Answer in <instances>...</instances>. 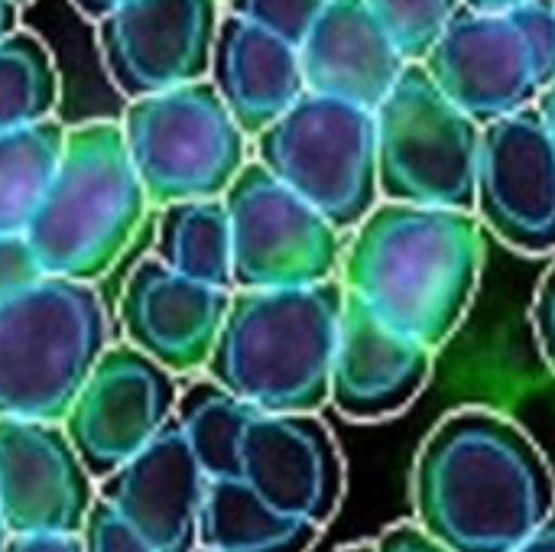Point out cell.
Here are the masks:
<instances>
[{"label": "cell", "instance_id": "1", "mask_svg": "<svg viewBox=\"0 0 555 552\" xmlns=\"http://www.w3.org/2000/svg\"><path fill=\"white\" fill-rule=\"evenodd\" d=\"M198 472V547L215 552H309L345 498V462L319 416L263 413L192 384L176 407Z\"/></svg>", "mask_w": 555, "mask_h": 552}, {"label": "cell", "instance_id": "2", "mask_svg": "<svg viewBox=\"0 0 555 552\" xmlns=\"http://www.w3.org/2000/svg\"><path fill=\"white\" fill-rule=\"evenodd\" d=\"M413 524L452 552H514L555 511L543 449L511 416L449 413L413 462Z\"/></svg>", "mask_w": 555, "mask_h": 552}, {"label": "cell", "instance_id": "3", "mask_svg": "<svg viewBox=\"0 0 555 552\" xmlns=\"http://www.w3.org/2000/svg\"><path fill=\"white\" fill-rule=\"evenodd\" d=\"M485 267V228L472 211L380 202L345 244L348 296L380 322L442 348L465 322Z\"/></svg>", "mask_w": 555, "mask_h": 552}, {"label": "cell", "instance_id": "4", "mask_svg": "<svg viewBox=\"0 0 555 552\" xmlns=\"http://www.w3.org/2000/svg\"><path fill=\"white\" fill-rule=\"evenodd\" d=\"M345 312L338 280L293 290L231 293L205 364L208 381L263 413L319 416Z\"/></svg>", "mask_w": 555, "mask_h": 552}, {"label": "cell", "instance_id": "5", "mask_svg": "<svg viewBox=\"0 0 555 552\" xmlns=\"http://www.w3.org/2000/svg\"><path fill=\"white\" fill-rule=\"evenodd\" d=\"M146 205L120 124L91 120L65 133L62 159L26 228V241L46 277L94 283L124 254Z\"/></svg>", "mask_w": 555, "mask_h": 552}, {"label": "cell", "instance_id": "6", "mask_svg": "<svg viewBox=\"0 0 555 552\" xmlns=\"http://www.w3.org/2000/svg\"><path fill=\"white\" fill-rule=\"evenodd\" d=\"M107 309L91 283L42 277L0 306V420L62 423L111 348Z\"/></svg>", "mask_w": 555, "mask_h": 552}, {"label": "cell", "instance_id": "7", "mask_svg": "<svg viewBox=\"0 0 555 552\" xmlns=\"http://www.w3.org/2000/svg\"><path fill=\"white\" fill-rule=\"evenodd\" d=\"M420 65L478 127L537 107L555 81L553 0L498 16L459 7Z\"/></svg>", "mask_w": 555, "mask_h": 552}, {"label": "cell", "instance_id": "8", "mask_svg": "<svg viewBox=\"0 0 555 552\" xmlns=\"http://www.w3.org/2000/svg\"><path fill=\"white\" fill-rule=\"evenodd\" d=\"M254 143L257 163L341 234L380 205L374 111L306 91Z\"/></svg>", "mask_w": 555, "mask_h": 552}, {"label": "cell", "instance_id": "9", "mask_svg": "<svg viewBox=\"0 0 555 552\" xmlns=\"http://www.w3.org/2000/svg\"><path fill=\"white\" fill-rule=\"evenodd\" d=\"M120 133L146 202L224 198L247 166V137L211 81L127 101Z\"/></svg>", "mask_w": 555, "mask_h": 552}, {"label": "cell", "instance_id": "10", "mask_svg": "<svg viewBox=\"0 0 555 552\" xmlns=\"http://www.w3.org/2000/svg\"><path fill=\"white\" fill-rule=\"evenodd\" d=\"M380 202L475 215L481 127L459 111L420 62H410L374 111Z\"/></svg>", "mask_w": 555, "mask_h": 552}, {"label": "cell", "instance_id": "11", "mask_svg": "<svg viewBox=\"0 0 555 552\" xmlns=\"http://www.w3.org/2000/svg\"><path fill=\"white\" fill-rule=\"evenodd\" d=\"M231 218L234 293L293 290L338 280L345 241L312 205L276 182L257 159L224 192Z\"/></svg>", "mask_w": 555, "mask_h": 552}, {"label": "cell", "instance_id": "12", "mask_svg": "<svg viewBox=\"0 0 555 552\" xmlns=\"http://www.w3.org/2000/svg\"><path fill=\"white\" fill-rule=\"evenodd\" d=\"M179 397L166 368L130 345H111L62 420L91 482L124 468L176 416Z\"/></svg>", "mask_w": 555, "mask_h": 552}, {"label": "cell", "instance_id": "13", "mask_svg": "<svg viewBox=\"0 0 555 552\" xmlns=\"http://www.w3.org/2000/svg\"><path fill=\"white\" fill-rule=\"evenodd\" d=\"M475 218L520 254H555V146L537 107L481 127Z\"/></svg>", "mask_w": 555, "mask_h": 552}, {"label": "cell", "instance_id": "14", "mask_svg": "<svg viewBox=\"0 0 555 552\" xmlns=\"http://www.w3.org/2000/svg\"><path fill=\"white\" fill-rule=\"evenodd\" d=\"M218 0H133L98 20L104 68L127 101L205 81Z\"/></svg>", "mask_w": 555, "mask_h": 552}, {"label": "cell", "instance_id": "15", "mask_svg": "<svg viewBox=\"0 0 555 552\" xmlns=\"http://www.w3.org/2000/svg\"><path fill=\"white\" fill-rule=\"evenodd\" d=\"M94 498L62 423L0 420V514L10 537L81 534Z\"/></svg>", "mask_w": 555, "mask_h": 552}, {"label": "cell", "instance_id": "16", "mask_svg": "<svg viewBox=\"0 0 555 552\" xmlns=\"http://www.w3.org/2000/svg\"><path fill=\"white\" fill-rule=\"evenodd\" d=\"M231 293L185 280L143 257L117 299L124 345L143 351L169 374H189L208 364L228 316Z\"/></svg>", "mask_w": 555, "mask_h": 552}, {"label": "cell", "instance_id": "17", "mask_svg": "<svg viewBox=\"0 0 555 552\" xmlns=\"http://www.w3.org/2000/svg\"><path fill=\"white\" fill-rule=\"evenodd\" d=\"M429 377L433 348L380 322L345 293L328 403L354 423H380L410 410Z\"/></svg>", "mask_w": 555, "mask_h": 552}, {"label": "cell", "instance_id": "18", "mask_svg": "<svg viewBox=\"0 0 555 552\" xmlns=\"http://www.w3.org/2000/svg\"><path fill=\"white\" fill-rule=\"evenodd\" d=\"M98 498L156 552L198 550L202 472L176 416L124 468L101 482Z\"/></svg>", "mask_w": 555, "mask_h": 552}, {"label": "cell", "instance_id": "19", "mask_svg": "<svg viewBox=\"0 0 555 552\" xmlns=\"http://www.w3.org/2000/svg\"><path fill=\"white\" fill-rule=\"evenodd\" d=\"M306 91L377 111L410 62L364 0H332L299 46Z\"/></svg>", "mask_w": 555, "mask_h": 552}, {"label": "cell", "instance_id": "20", "mask_svg": "<svg viewBox=\"0 0 555 552\" xmlns=\"http://www.w3.org/2000/svg\"><path fill=\"white\" fill-rule=\"evenodd\" d=\"M208 75L244 137H260L306 94L299 49L234 13L218 23Z\"/></svg>", "mask_w": 555, "mask_h": 552}, {"label": "cell", "instance_id": "21", "mask_svg": "<svg viewBox=\"0 0 555 552\" xmlns=\"http://www.w3.org/2000/svg\"><path fill=\"white\" fill-rule=\"evenodd\" d=\"M153 257L185 280L234 293L231 218H228L224 198L166 205L159 211Z\"/></svg>", "mask_w": 555, "mask_h": 552}, {"label": "cell", "instance_id": "22", "mask_svg": "<svg viewBox=\"0 0 555 552\" xmlns=\"http://www.w3.org/2000/svg\"><path fill=\"white\" fill-rule=\"evenodd\" d=\"M65 133L55 117L0 133V234H26L62 159Z\"/></svg>", "mask_w": 555, "mask_h": 552}, {"label": "cell", "instance_id": "23", "mask_svg": "<svg viewBox=\"0 0 555 552\" xmlns=\"http://www.w3.org/2000/svg\"><path fill=\"white\" fill-rule=\"evenodd\" d=\"M59 72L46 42L16 29L0 42V133L52 120Z\"/></svg>", "mask_w": 555, "mask_h": 552}, {"label": "cell", "instance_id": "24", "mask_svg": "<svg viewBox=\"0 0 555 552\" xmlns=\"http://www.w3.org/2000/svg\"><path fill=\"white\" fill-rule=\"evenodd\" d=\"M403 62H423L462 0H364Z\"/></svg>", "mask_w": 555, "mask_h": 552}, {"label": "cell", "instance_id": "25", "mask_svg": "<svg viewBox=\"0 0 555 552\" xmlns=\"http://www.w3.org/2000/svg\"><path fill=\"white\" fill-rule=\"evenodd\" d=\"M328 3L332 0H228V13L250 20L299 49Z\"/></svg>", "mask_w": 555, "mask_h": 552}, {"label": "cell", "instance_id": "26", "mask_svg": "<svg viewBox=\"0 0 555 552\" xmlns=\"http://www.w3.org/2000/svg\"><path fill=\"white\" fill-rule=\"evenodd\" d=\"M78 537H81L85 552H156L101 498H94Z\"/></svg>", "mask_w": 555, "mask_h": 552}, {"label": "cell", "instance_id": "27", "mask_svg": "<svg viewBox=\"0 0 555 552\" xmlns=\"http://www.w3.org/2000/svg\"><path fill=\"white\" fill-rule=\"evenodd\" d=\"M42 264L26 234H0V306L42 280Z\"/></svg>", "mask_w": 555, "mask_h": 552}, {"label": "cell", "instance_id": "28", "mask_svg": "<svg viewBox=\"0 0 555 552\" xmlns=\"http://www.w3.org/2000/svg\"><path fill=\"white\" fill-rule=\"evenodd\" d=\"M533 332H537L543 361L555 374V264L543 273L537 299H533Z\"/></svg>", "mask_w": 555, "mask_h": 552}, {"label": "cell", "instance_id": "29", "mask_svg": "<svg viewBox=\"0 0 555 552\" xmlns=\"http://www.w3.org/2000/svg\"><path fill=\"white\" fill-rule=\"evenodd\" d=\"M377 552H452L446 550L439 540H433L420 524H393L380 534V540L374 543Z\"/></svg>", "mask_w": 555, "mask_h": 552}, {"label": "cell", "instance_id": "30", "mask_svg": "<svg viewBox=\"0 0 555 552\" xmlns=\"http://www.w3.org/2000/svg\"><path fill=\"white\" fill-rule=\"evenodd\" d=\"M0 552H85L78 534H26L10 537Z\"/></svg>", "mask_w": 555, "mask_h": 552}, {"label": "cell", "instance_id": "31", "mask_svg": "<svg viewBox=\"0 0 555 552\" xmlns=\"http://www.w3.org/2000/svg\"><path fill=\"white\" fill-rule=\"evenodd\" d=\"M533 0H462L465 10L472 13H485V16H498V13H511V10H520Z\"/></svg>", "mask_w": 555, "mask_h": 552}, {"label": "cell", "instance_id": "32", "mask_svg": "<svg viewBox=\"0 0 555 552\" xmlns=\"http://www.w3.org/2000/svg\"><path fill=\"white\" fill-rule=\"evenodd\" d=\"M75 3V10L78 13H85L88 20H104L107 13H114V10H120V7H127V3H133V0H72Z\"/></svg>", "mask_w": 555, "mask_h": 552}, {"label": "cell", "instance_id": "33", "mask_svg": "<svg viewBox=\"0 0 555 552\" xmlns=\"http://www.w3.org/2000/svg\"><path fill=\"white\" fill-rule=\"evenodd\" d=\"M514 552H555V511L553 517H550L524 547H517Z\"/></svg>", "mask_w": 555, "mask_h": 552}, {"label": "cell", "instance_id": "34", "mask_svg": "<svg viewBox=\"0 0 555 552\" xmlns=\"http://www.w3.org/2000/svg\"><path fill=\"white\" fill-rule=\"evenodd\" d=\"M537 111H540V117H543V124H546V133H550V140H553L555 146V81L540 94Z\"/></svg>", "mask_w": 555, "mask_h": 552}, {"label": "cell", "instance_id": "35", "mask_svg": "<svg viewBox=\"0 0 555 552\" xmlns=\"http://www.w3.org/2000/svg\"><path fill=\"white\" fill-rule=\"evenodd\" d=\"M16 33V3L13 0H0V42L7 36Z\"/></svg>", "mask_w": 555, "mask_h": 552}, {"label": "cell", "instance_id": "36", "mask_svg": "<svg viewBox=\"0 0 555 552\" xmlns=\"http://www.w3.org/2000/svg\"><path fill=\"white\" fill-rule=\"evenodd\" d=\"M338 552H377V547L374 543H354V547H345V550Z\"/></svg>", "mask_w": 555, "mask_h": 552}, {"label": "cell", "instance_id": "37", "mask_svg": "<svg viewBox=\"0 0 555 552\" xmlns=\"http://www.w3.org/2000/svg\"><path fill=\"white\" fill-rule=\"evenodd\" d=\"M7 540H10V534H7V524H3V514H0V550H3Z\"/></svg>", "mask_w": 555, "mask_h": 552}, {"label": "cell", "instance_id": "38", "mask_svg": "<svg viewBox=\"0 0 555 552\" xmlns=\"http://www.w3.org/2000/svg\"><path fill=\"white\" fill-rule=\"evenodd\" d=\"M195 552H215V550H202V547H198V550H195Z\"/></svg>", "mask_w": 555, "mask_h": 552}, {"label": "cell", "instance_id": "39", "mask_svg": "<svg viewBox=\"0 0 555 552\" xmlns=\"http://www.w3.org/2000/svg\"><path fill=\"white\" fill-rule=\"evenodd\" d=\"M13 3H16V7H20V3H26V0H13Z\"/></svg>", "mask_w": 555, "mask_h": 552}, {"label": "cell", "instance_id": "40", "mask_svg": "<svg viewBox=\"0 0 555 552\" xmlns=\"http://www.w3.org/2000/svg\"><path fill=\"white\" fill-rule=\"evenodd\" d=\"M218 3H221V0H218ZM224 3H228V0H224Z\"/></svg>", "mask_w": 555, "mask_h": 552}, {"label": "cell", "instance_id": "41", "mask_svg": "<svg viewBox=\"0 0 555 552\" xmlns=\"http://www.w3.org/2000/svg\"><path fill=\"white\" fill-rule=\"evenodd\" d=\"M553 7H555V0H553Z\"/></svg>", "mask_w": 555, "mask_h": 552}]
</instances>
